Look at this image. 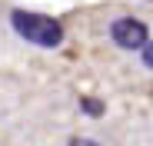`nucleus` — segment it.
Here are the masks:
<instances>
[{
	"instance_id": "f257e3e1",
	"label": "nucleus",
	"mask_w": 153,
	"mask_h": 146,
	"mask_svg": "<svg viewBox=\"0 0 153 146\" xmlns=\"http://www.w3.org/2000/svg\"><path fill=\"white\" fill-rule=\"evenodd\" d=\"M10 23H13V30L23 40H30L37 46H60V40H63V27H60L53 17H43V13L13 10L10 13Z\"/></svg>"
},
{
	"instance_id": "f03ea898",
	"label": "nucleus",
	"mask_w": 153,
	"mask_h": 146,
	"mask_svg": "<svg viewBox=\"0 0 153 146\" xmlns=\"http://www.w3.org/2000/svg\"><path fill=\"white\" fill-rule=\"evenodd\" d=\"M110 37H113L117 46H123V50H143L146 40H150L143 20H133V17H120V20H113Z\"/></svg>"
},
{
	"instance_id": "7ed1b4c3",
	"label": "nucleus",
	"mask_w": 153,
	"mask_h": 146,
	"mask_svg": "<svg viewBox=\"0 0 153 146\" xmlns=\"http://www.w3.org/2000/svg\"><path fill=\"white\" fill-rule=\"evenodd\" d=\"M83 110H87L90 116H100V113H103V103H97L93 96H83Z\"/></svg>"
},
{
	"instance_id": "20e7f679",
	"label": "nucleus",
	"mask_w": 153,
	"mask_h": 146,
	"mask_svg": "<svg viewBox=\"0 0 153 146\" xmlns=\"http://www.w3.org/2000/svg\"><path fill=\"white\" fill-rule=\"evenodd\" d=\"M143 63L153 70V40H146V46H143Z\"/></svg>"
},
{
	"instance_id": "39448f33",
	"label": "nucleus",
	"mask_w": 153,
	"mask_h": 146,
	"mask_svg": "<svg viewBox=\"0 0 153 146\" xmlns=\"http://www.w3.org/2000/svg\"><path fill=\"white\" fill-rule=\"evenodd\" d=\"M70 146H100V143H93V139H70Z\"/></svg>"
}]
</instances>
